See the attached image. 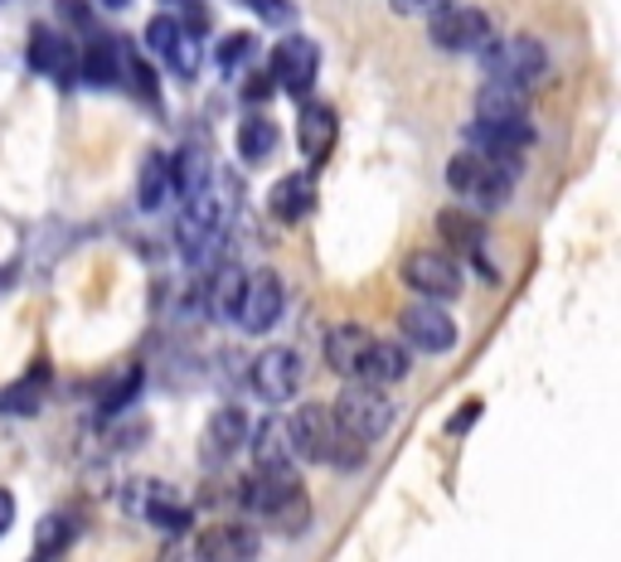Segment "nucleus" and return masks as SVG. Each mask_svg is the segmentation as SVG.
Listing matches in <instances>:
<instances>
[{
    "instance_id": "f257e3e1",
    "label": "nucleus",
    "mask_w": 621,
    "mask_h": 562,
    "mask_svg": "<svg viewBox=\"0 0 621 562\" xmlns=\"http://www.w3.org/2000/svg\"><path fill=\"white\" fill-rule=\"evenodd\" d=\"M325 364L335 369L340 379L389 388L408 373V354L389 340H374V334L360 330V325H335L325 334Z\"/></svg>"
},
{
    "instance_id": "f03ea898",
    "label": "nucleus",
    "mask_w": 621,
    "mask_h": 562,
    "mask_svg": "<svg viewBox=\"0 0 621 562\" xmlns=\"http://www.w3.org/2000/svg\"><path fill=\"white\" fill-rule=\"evenodd\" d=\"M243 504L268 519V524H277L282 533H297L311 519L307 490H301V475L292 471V465H262L258 475H248Z\"/></svg>"
},
{
    "instance_id": "7ed1b4c3",
    "label": "nucleus",
    "mask_w": 621,
    "mask_h": 562,
    "mask_svg": "<svg viewBox=\"0 0 621 562\" xmlns=\"http://www.w3.org/2000/svg\"><path fill=\"white\" fill-rule=\"evenodd\" d=\"M520 180V160H500V155H481V151H461L447 160V184L467 199L471 209H500L514 194Z\"/></svg>"
},
{
    "instance_id": "20e7f679",
    "label": "nucleus",
    "mask_w": 621,
    "mask_h": 562,
    "mask_svg": "<svg viewBox=\"0 0 621 562\" xmlns=\"http://www.w3.org/2000/svg\"><path fill=\"white\" fill-rule=\"evenodd\" d=\"M335 422H340V432H350L354 441H364V446H374L379 436L393 426V398L384 393V388H374V383H345V393L335 398Z\"/></svg>"
},
{
    "instance_id": "39448f33",
    "label": "nucleus",
    "mask_w": 621,
    "mask_h": 562,
    "mask_svg": "<svg viewBox=\"0 0 621 562\" xmlns=\"http://www.w3.org/2000/svg\"><path fill=\"white\" fill-rule=\"evenodd\" d=\"M485 73H491V83H510V88H524L530 92L539 78L549 73V49L539 44V39L520 34V39H491L485 44Z\"/></svg>"
},
{
    "instance_id": "423d86ee",
    "label": "nucleus",
    "mask_w": 621,
    "mask_h": 562,
    "mask_svg": "<svg viewBox=\"0 0 621 562\" xmlns=\"http://www.w3.org/2000/svg\"><path fill=\"white\" fill-rule=\"evenodd\" d=\"M428 34H432V44H438L442 53H485V44L495 39L485 10L452 6V0H442L438 10H428Z\"/></svg>"
},
{
    "instance_id": "0eeeda50",
    "label": "nucleus",
    "mask_w": 621,
    "mask_h": 562,
    "mask_svg": "<svg viewBox=\"0 0 621 562\" xmlns=\"http://www.w3.org/2000/svg\"><path fill=\"white\" fill-rule=\"evenodd\" d=\"M287 446L301 461H330L340 446V422L325 403H307L287 418Z\"/></svg>"
},
{
    "instance_id": "6e6552de",
    "label": "nucleus",
    "mask_w": 621,
    "mask_h": 562,
    "mask_svg": "<svg viewBox=\"0 0 621 562\" xmlns=\"http://www.w3.org/2000/svg\"><path fill=\"white\" fill-rule=\"evenodd\" d=\"M403 281L418 291L422 301H452L467 277H461V267H457L452 252L418 248V252H408V258H403Z\"/></svg>"
},
{
    "instance_id": "1a4fd4ad",
    "label": "nucleus",
    "mask_w": 621,
    "mask_h": 562,
    "mask_svg": "<svg viewBox=\"0 0 621 562\" xmlns=\"http://www.w3.org/2000/svg\"><path fill=\"white\" fill-rule=\"evenodd\" d=\"M219 229H223V199L219 190H209V184H200L194 194H184V213H180V248L184 258H204L209 248L219 243Z\"/></svg>"
},
{
    "instance_id": "9d476101",
    "label": "nucleus",
    "mask_w": 621,
    "mask_h": 562,
    "mask_svg": "<svg viewBox=\"0 0 621 562\" xmlns=\"http://www.w3.org/2000/svg\"><path fill=\"white\" fill-rule=\"evenodd\" d=\"M282 305H287V287H282V277H277L272 267H262V272L243 277V297H238L233 320H238V325H243L248 334H262V330H272V325H277Z\"/></svg>"
},
{
    "instance_id": "9b49d317",
    "label": "nucleus",
    "mask_w": 621,
    "mask_h": 562,
    "mask_svg": "<svg viewBox=\"0 0 621 562\" xmlns=\"http://www.w3.org/2000/svg\"><path fill=\"white\" fill-rule=\"evenodd\" d=\"M258 548H262V539H258L253 524L223 519V524H209L184 558H190V562H253Z\"/></svg>"
},
{
    "instance_id": "f8f14e48",
    "label": "nucleus",
    "mask_w": 621,
    "mask_h": 562,
    "mask_svg": "<svg viewBox=\"0 0 621 562\" xmlns=\"http://www.w3.org/2000/svg\"><path fill=\"white\" fill-rule=\"evenodd\" d=\"M399 325L408 334V344H413V350H422V354H447L457 344V320L447 315L438 301H413L399 315Z\"/></svg>"
},
{
    "instance_id": "ddd939ff",
    "label": "nucleus",
    "mask_w": 621,
    "mask_h": 562,
    "mask_svg": "<svg viewBox=\"0 0 621 562\" xmlns=\"http://www.w3.org/2000/svg\"><path fill=\"white\" fill-rule=\"evenodd\" d=\"M253 393L258 398H268V403H287V398H297V388H301V359L297 350H262L253 359Z\"/></svg>"
},
{
    "instance_id": "4468645a",
    "label": "nucleus",
    "mask_w": 621,
    "mask_h": 562,
    "mask_svg": "<svg viewBox=\"0 0 621 562\" xmlns=\"http://www.w3.org/2000/svg\"><path fill=\"white\" fill-rule=\"evenodd\" d=\"M530 145H534L530 117H520V122H471L467 131V151L500 155V160H520Z\"/></svg>"
},
{
    "instance_id": "2eb2a0df",
    "label": "nucleus",
    "mask_w": 621,
    "mask_h": 562,
    "mask_svg": "<svg viewBox=\"0 0 621 562\" xmlns=\"http://www.w3.org/2000/svg\"><path fill=\"white\" fill-rule=\"evenodd\" d=\"M315 69H321V49L311 44V39H282V44L272 49V83H282L287 92H307L315 83Z\"/></svg>"
},
{
    "instance_id": "dca6fc26",
    "label": "nucleus",
    "mask_w": 621,
    "mask_h": 562,
    "mask_svg": "<svg viewBox=\"0 0 621 562\" xmlns=\"http://www.w3.org/2000/svg\"><path fill=\"white\" fill-rule=\"evenodd\" d=\"M30 63L44 78H54V83H63L69 88L73 78H78V49L69 44L63 34H54V30H34L30 34Z\"/></svg>"
},
{
    "instance_id": "f3484780",
    "label": "nucleus",
    "mask_w": 621,
    "mask_h": 562,
    "mask_svg": "<svg viewBox=\"0 0 621 562\" xmlns=\"http://www.w3.org/2000/svg\"><path fill=\"white\" fill-rule=\"evenodd\" d=\"M248 441V418L238 408H219L214 418H209L204 426V461L209 465H223V461H233V451Z\"/></svg>"
},
{
    "instance_id": "a211bd4d",
    "label": "nucleus",
    "mask_w": 621,
    "mask_h": 562,
    "mask_svg": "<svg viewBox=\"0 0 621 562\" xmlns=\"http://www.w3.org/2000/svg\"><path fill=\"white\" fill-rule=\"evenodd\" d=\"M530 117V92L510 83H485L475 98V122H520Z\"/></svg>"
},
{
    "instance_id": "6ab92c4d",
    "label": "nucleus",
    "mask_w": 621,
    "mask_h": 562,
    "mask_svg": "<svg viewBox=\"0 0 621 562\" xmlns=\"http://www.w3.org/2000/svg\"><path fill=\"white\" fill-rule=\"evenodd\" d=\"M311 204H315V180L311 175H282V180L272 184V194H268L272 219H282V223L307 219Z\"/></svg>"
},
{
    "instance_id": "aec40b11",
    "label": "nucleus",
    "mask_w": 621,
    "mask_h": 562,
    "mask_svg": "<svg viewBox=\"0 0 621 562\" xmlns=\"http://www.w3.org/2000/svg\"><path fill=\"white\" fill-rule=\"evenodd\" d=\"M438 238L452 252H481V243H485V223H481V213L475 209H442L438 213Z\"/></svg>"
},
{
    "instance_id": "412c9836",
    "label": "nucleus",
    "mask_w": 621,
    "mask_h": 562,
    "mask_svg": "<svg viewBox=\"0 0 621 562\" xmlns=\"http://www.w3.org/2000/svg\"><path fill=\"white\" fill-rule=\"evenodd\" d=\"M297 141H301V155L311 160H325L330 155V145H335V112H330L325 102H311V107H301V131H297Z\"/></svg>"
},
{
    "instance_id": "4be33fe9",
    "label": "nucleus",
    "mask_w": 621,
    "mask_h": 562,
    "mask_svg": "<svg viewBox=\"0 0 621 562\" xmlns=\"http://www.w3.org/2000/svg\"><path fill=\"white\" fill-rule=\"evenodd\" d=\"M44 383H49V373L30 369L20 383L0 388V412H10V418H30V412H39V403H44Z\"/></svg>"
},
{
    "instance_id": "5701e85b",
    "label": "nucleus",
    "mask_w": 621,
    "mask_h": 562,
    "mask_svg": "<svg viewBox=\"0 0 621 562\" xmlns=\"http://www.w3.org/2000/svg\"><path fill=\"white\" fill-rule=\"evenodd\" d=\"M117 73H122V53H117V44H88V49H78V78H88V83H98V88H112L117 83Z\"/></svg>"
},
{
    "instance_id": "b1692460",
    "label": "nucleus",
    "mask_w": 621,
    "mask_h": 562,
    "mask_svg": "<svg viewBox=\"0 0 621 562\" xmlns=\"http://www.w3.org/2000/svg\"><path fill=\"white\" fill-rule=\"evenodd\" d=\"M170 194H176L170 160H166V155H147V170H141V184H137L141 209H161V204H170Z\"/></svg>"
},
{
    "instance_id": "393cba45",
    "label": "nucleus",
    "mask_w": 621,
    "mask_h": 562,
    "mask_svg": "<svg viewBox=\"0 0 621 562\" xmlns=\"http://www.w3.org/2000/svg\"><path fill=\"white\" fill-rule=\"evenodd\" d=\"M73 533H78V519L73 514H49L44 524H39V533H34V562H54L63 548L73 543Z\"/></svg>"
},
{
    "instance_id": "a878e982",
    "label": "nucleus",
    "mask_w": 621,
    "mask_h": 562,
    "mask_svg": "<svg viewBox=\"0 0 621 562\" xmlns=\"http://www.w3.org/2000/svg\"><path fill=\"white\" fill-rule=\"evenodd\" d=\"M147 519H151V524H161V529L176 533V529L190 524V504H184L176 490L151 485V490H147Z\"/></svg>"
},
{
    "instance_id": "bb28decb",
    "label": "nucleus",
    "mask_w": 621,
    "mask_h": 562,
    "mask_svg": "<svg viewBox=\"0 0 621 562\" xmlns=\"http://www.w3.org/2000/svg\"><path fill=\"white\" fill-rule=\"evenodd\" d=\"M238 297H243V272L223 262L214 272V281H209V311H214V320H233Z\"/></svg>"
},
{
    "instance_id": "cd10ccee",
    "label": "nucleus",
    "mask_w": 621,
    "mask_h": 562,
    "mask_svg": "<svg viewBox=\"0 0 621 562\" xmlns=\"http://www.w3.org/2000/svg\"><path fill=\"white\" fill-rule=\"evenodd\" d=\"M287 456H292V446H287V422L268 418V422L258 426V436H253V461H258V471H262V465H287Z\"/></svg>"
},
{
    "instance_id": "c85d7f7f",
    "label": "nucleus",
    "mask_w": 621,
    "mask_h": 562,
    "mask_svg": "<svg viewBox=\"0 0 621 562\" xmlns=\"http://www.w3.org/2000/svg\"><path fill=\"white\" fill-rule=\"evenodd\" d=\"M277 151V127L268 117H248L243 127H238V155L243 160H268Z\"/></svg>"
},
{
    "instance_id": "c756f323",
    "label": "nucleus",
    "mask_w": 621,
    "mask_h": 562,
    "mask_svg": "<svg viewBox=\"0 0 621 562\" xmlns=\"http://www.w3.org/2000/svg\"><path fill=\"white\" fill-rule=\"evenodd\" d=\"M147 44H151V53L156 59H176V49L184 44V30L176 24V16H156L151 24H147Z\"/></svg>"
},
{
    "instance_id": "7c9ffc66",
    "label": "nucleus",
    "mask_w": 621,
    "mask_h": 562,
    "mask_svg": "<svg viewBox=\"0 0 621 562\" xmlns=\"http://www.w3.org/2000/svg\"><path fill=\"white\" fill-rule=\"evenodd\" d=\"M243 10H253L258 20H268V24H292L297 20V6L292 0H238Z\"/></svg>"
},
{
    "instance_id": "2f4dec72",
    "label": "nucleus",
    "mask_w": 621,
    "mask_h": 562,
    "mask_svg": "<svg viewBox=\"0 0 621 562\" xmlns=\"http://www.w3.org/2000/svg\"><path fill=\"white\" fill-rule=\"evenodd\" d=\"M248 53H253V34L238 30V34H229V39L219 44V63H223V69H233V63H243Z\"/></svg>"
},
{
    "instance_id": "473e14b6",
    "label": "nucleus",
    "mask_w": 621,
    "mask_h": 562,
    "mask_svg": "<svg viewBox=\"0 0 621 562\" xmlns=\"http://www.w3.org/2000/svg\"><path fill=\"white\" fill-rule=\"evenodd\" d=\"M127 73H131V83H137L141 98H156V78H151V63L141 59V53H127Z\"/></svg>"
},
{
    "instance_id": "72a5a7b5",
    "label": "nucleus",
    "mask_w": 621,
    "mask_h": 562,
    "mask_svg": "<svg viewBox=\"0 0 621 562\" xmlns=\"http://www.w3.org/2000/svg\"><path fill=\"white\" fill-rule=\"evenodd\" d=\"M180 10H184V20H176L180 30H190V34H204L209 30V10L200 6V0H180Z\"/></svg>"
},
{
    "instance_id": "f704fd0d",
    "label": "nucleus",
    "mask_w": 621,
    "mask_h": 562,
    "mask_svg": "<svg viewBox=\"0 0 621 562\" xmlns=\"http://www.w3.org/2000/svg\"><path fill=\"white\" fill-rule=\"evenodd\" d=\"M54 10L69 24H78V30H92V10H88V0H54Z\"/></svg>"
},
{
    "instance_id": "c9c22d12",
    "label": "nucleus",
    "mask_w": 621,
    "mask_h": 562,
    "mask_svg": "<svg viewBox=\"0 0 621 562\" xmlns=\"http://www.w3.org/2000/svg\"><path fill=\"white\" fill-rule=\"evenodd\" d=\"M442 0H393V10L399 16H428V10H438Z\"/></svg>"
},
{
    "instance_id": "e433bc0d",
    "label": "nucleus",
    "mask_w": 621,
    "mask_h": 562,
    "mask_svg": "<svg viewBox=\"0 0 621 562\" xmlns=\"http://www.w3.org/2000/svg\"><path fill=\"white\" fill-rule=\"evenodd\" d=\"M10 524H16V494L0 490V533H6Z\"/></svg>"
},
{
    "instance_id": "4c0bfd02",
    "label": "nucleus",
    "mask_w": 621,
    "mask_h": 562,
    "mask_svg": "<svg viewBox=\"0 0 621 562\" xmlns=\"http://www.w3.org/2000/svg\"><path fill=\"white\" fill-rule=\"evenodd\" d=\"M475 418H481V403H471V408H461V412H457V418H452V432H467V426H471Z\"/></svg>"
},
{
    "instance_id": "58836bf2",
    "label": "nucleus",
    "mask_w": 621,
    "mask_h": 562,
    "mask_svg": "<svg viewBox=\"0 0 621 562\" xmlns=\"http://www.w3.org/2000/svg\"><path fill=\"white\" fill-rule=\"evenodd\" d=\"M243 92H248L253 102H258V98H268V92H272V78H253V83H248Z\"/></svg>"
},
{
    "instance_id": "ea45409f",
    "label": "nucleus",
    "mask_w": 621,
    "mask_h": 562,
    "mask_svg": "<svg viewBox=\"0 0 621 562\" xmlns=\"http://www.w3.org/2000/svg\"><path fill=\"white\" fill-rule=\"evenodd\" d=\"M102 6H108V10H117V6H127V0H102Z\"/></svg>"
}]
</instances>
